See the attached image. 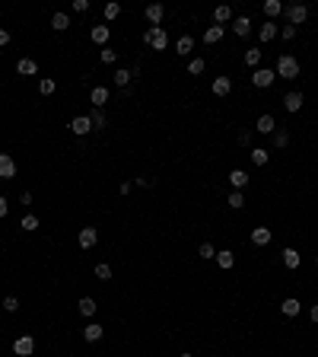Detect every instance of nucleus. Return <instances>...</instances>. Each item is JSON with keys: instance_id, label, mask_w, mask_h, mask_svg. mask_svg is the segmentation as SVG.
I'll return each mask as SVG.
<instances>
[{"instance_id": "obj_40", "label": "nucleus", "mask_w": 318, "mask_h": 357, "mask_svg": "<svg viewBox=\"0 0 318 357\" xmlns=\"http://www.w3.org/2000/svg\"><path fill=\"white\" fill-rule=\"evenodd\" d=\"M96 278L99 281H112V268H108L105 261H102V265H96Z\"/></svg>"}, {"instance_id": "obj_14", "label": "nucleus", "mask_w": 318, "mask_h": 357, "mask_svg": "<svg viewBox=\"0 0 318 357\" xmlns=\"http://www.w3.org/2000/svg\"><path fill=\"white\" fill-rule=\"evenodd\" d=\"M102 335H105V328H102V325H99V322H89V325H86V328H83V338H86V341H89V345H96V341H99V338H102Z\"/></svg>"}, {"instance_id": "obj_31", "label": "nucleus", "mask_w": 318, "mask_h": 357, "mask_svg": "<svg viewBox=\"0 0 318 357\" xmlns=\"http://www.w3.org/2000/svg\"><path fill=\"white\" fill-rule=\"evenodd\" d=\"M89 121H92V131H96V128H108V118H105V112H102V109H92Z\"/></svg>"}, {"instance_id": "obj_8", "label": "nucleus", "mask_w": 318, "mask_h": 357, "mask_svg": "<svg viewBox=\"0 0 318 357\" xmlns=\"http://www.w3.org/2000/svg\"><path fill=\"white\" fill-rule=\"evenodd\" d=\"M210 90H213V96H220V99H226L229 93H232V80L229 77H216L213 83H210Z\"/></svg>"}, {"instance_id": "obj_9", "label": "nucleus", "mask_w": 318, "mask_h": 357, "mask_svg": "<svg viewBox=\"0 0 318 357\" xmlns=\"http://www.w3.org/2000/svg\"><path fill=\"white\" fill-rule=\"evenodd\" d=\"M70 131L77 134V137H83V134H89L92 131V121H89V115H77L70 121Z\"/></svg>"}, {"instance_id": "obj_48", "label": "nucleus", "mask_w": 318, "mask_h": 357, "mask_svg": "<svg viewBox=\"0 0 318 357\" xmlns=\"http://www.w3.org/2000/svg\"><path fill=\"white\" fill-rule=\"evenodd\" d=\"M239 144H242V147L252 144V131H242V134H239Z\"/></svg>"}, {"instance_id": "obj_6", "label": "nucleus", "mask_w": 318, "mask_h": 357, "mask_svg": "<svg viewBox=\"0 0 318 357\" xmlns=\"http://www.w3.org/2000/svg\"><path fill=\"white\" fill-rule=\"evenodd\" d=\"M77 242H80V249H96L99 230H96V227H83V230H80V236H77Z\"/></svg>"}, {"instance_id": "obj_19", "label": "nucleus", "mask_w": 318, "mask_h": 357, "mask_svg": "<svg viewBox=\"0 0 318 357\" xmlns=\"http://www.w3.org/2000/svg\"><path fill=\"white\" fill-rule=\"evenodd\" d=\"M255 131H261V134H274V131H277V121H274V115H267V112H264V115L258 118V125H255Z\"/></svg>"}, {"instance_id": "obj_50", "label": "nucleus", "mask_w": 318, "mask_h": 357, "mask_svg": "<svg viewBox=\"0 0 318 357\" xmlns=\"http://www.w3.org/2000/svg\"><path fill=\"white\" fill-rule=\"evenodd\" d=\"M6 211H10V204H6V198L0 195V217H6Z\"/></svg>"}, {"instance_id": "obj_15", "label": "nucleus", "mask_w": 318, "mask_h": 357, "mask_svg": "<svg viewBox=\"0 0 318 357\" xmlns=\"http://www.w3.org/2000/svg\"><path fill=\"white\" fill-rule=\"evenodd\" d=\"M299 309H302V303L296 300V297H287V300L280 303V313H283V316H289V319H293V316H299Z\"/></svg>"}, {"instance_id": "obj_2", "label": "nucleus", "mask_w": 318, "mask_h": 357, "mask_svg": "<svg viewBox=\"0 0 318 357\" xmlns=\"http://www.w3.org/2000/svg\"><path fill=\"white\" fill-rule=\"evenodd\" d=\"M277 77L296 80V77H299V61L289 58V55H280V58H277Z\"/></svg>"}, {"instance_id": "obj_41", "label": "nucleus", "mask_w": 318, "mask_h": 357, "mask_svg": "<svg viewBox=\"0 0 318 357\" xmlns=\"http://www.w3.org/2000/svg\"><path fill=\"white\" fill-rule=\"evenodd\" d=\"M23 230H38V217L35 214H26L23 217Z\"/></svg>"}, {"instance_id": "obj_25", "label": "nucleus", "mask_w": 318, "mask_h": 357, "mask_svg": "<svg viewBox=\"0 0 318 357\" xmlns=\"http://www.w3.org/2000/svg\"><path fill=\"white\" fill-rule=\"evenodd\" d=\"M223 35H226V29H223V26H210V29L204 32V45H216Z\"/></svg>"}, {"instance_id": "obj_53", "label": "nucleus", "mask_w": 318, "mask_h": 357, "mask_svg": "<svg viewBox=\"0 0 318 357\" xmlns=\"http://www.w3.org/2000/svg\"><path fill=\"white\" fill-rule=\"evenodd\" d=\"M178 357H194V354H188V351H185V354H178Z\"/></svg>"}, {"instance_id": "obj_12", "label": "nucleus", "mask_w": 318, "mask_h": 357, "mask_svg": "<svg viewBox=\"0 0 318 357\" xmlns=\"http://www.w3.org/2000/svg\"><path fill=\"white\" fill-rule=\"evenodd\" d=\"M216 265L229 271V268L235 265V252H232V249H216Z\"/></svg>"}, {"instance_id": "obj_11", "label": "nucleus", "mask_w": 318, "mask_h": 357, "mask_svg": "<svg viewBox=\"0 0 318 357\" xmlns=\"http://www.w3.org/2000/svg\"><path fill=\"white\" fill-rule=\"evenodd\" d=\"M16 176V163L10 153H0V179H13Z\"/></svg>"}, {"instance_id": "obj_46", "label": "nucleus", "mask_w": 318, "mask_h": 357, "mask_svg": "<svg viewBox=\"0 0 318 357\" xmlns=\"http://www.w3.org/2000/svg\"><path fill=\"white\" fill-rule=\"evenodd\" d=\"M118 192H121V195H131V192H134V182H127V179H124V182L118 185Z\"/></svg>"}, {"instance_id": "obj_20", "label": "nucleus", "mask_w": 318, "mask_h": 357, "mask_svg": "<svg viewBox=\"0 0 318 357\" xmlns=\"http://www.w3.org/2000/svg\"><path fill=\"white\" fill-rule=\"evenodd\" d=\"M89 102L96 105V109H102V105L108 102V90H105V86H92V93H89Z\"/></svg>"}, {"instance_id": "obj_24", "label": "nucleus", "mask_w": 318, "mask_h": 357, "mask_svg": "<svg viewBox=\"0 0 318 357\" xmlns=\"http://www.w3.org/2000/svg\"><path fill=\"white\" fill-rule=\"evenodd\" d=\"M280 255H283V265H287L289 271H296V268H299V261H302V259H299V252H296V249H283Z\"/></svg>"}, {"instance_id": "obj_4", "label": "nucleus", "mask_w": 318, "mask_h": 357, "mask_svg": "<svg viewBox=\"0 0 318 357\" xmlns=\"http://www.w3.org/2000/svg\"><path fill=\"white\" fill-rule=\"evenodd\" d=\"M32 351H35V338H32V335H19V338L13 341V354L16 357H29Z\"/></svg>"}, {"instance_id": "obj_33", "label": "nucleus", "mask_w": 318, "mask_h": 357, "mask_svg": "<svg viewBox=\"0 0 318 357\" xmlns=\"http://www.w3.org/2000/svg\"><path fill=\"white\" fill-rule=\"evenodd\" d=\"M54 90H58V80H51V77L38 80V93H42V96H51Z\"/></svg>"}, {"instance_id": "obj_10", "label": "nucleus", "mask_w": 318, "mask_h": 357, "mask_svg": "<svg viewBox=\"0 0 318 357\" xmlns=\"http://www.w3.org/2000/svg\"><path fill=\"white\" fill-rule=\"evenodd\" d=\"M280 102H283V109H287V112H299L306 99H302V93H296V90H293V93H287V96H283Z\"/></svg>"}, {"instance_id": "obj_30", "label": "nucleus", "mask_w": 318, "mask_h": 357, "mask_svg": "<svg viewBox=\"0 0 318 357\" xmlns=\"http://www.w3.org/2000/svg\"><path fill=\"white\" fill-rule=\"evenodd\" d=\"M131 77H134V73H131V70H127V67H118V70H115V83H118V86H121V90H124V86H127V83H131Z\"/></svg>"}, {"instance_id": "obj_49", "label": "nucleus", "mask_w": 318, "mask_h": 357, "mask_svg": "<svg viewBox=\"0 0 318 357\" xmlns=\"http://www.w3.org/2000/svg\"><path fill=\"white\" fill-rule=\"evenodd\" d=\"M137 185H140V188H150V185H153V179H150V176H140V179H137Z\"/></svg>"}, {"instance_id": "obj_35", "label": "nucleus", "mask_w": 318, "mask_h": 357, "mask_svg": "<svg viewBox=\"0 0 318 357\" xmlns=\"http://www.w3.org/2000/svg\"><path fill=\"white\" fill-rule=\"evenodd\" d=\"M245 64L258 70V64H261V48H248V51H245Z\"/></svg>"}, {"instance_id": "obj_52", "label": "nucleus", "mask_w": 318, "mask_h": 357, "mask_svg": "<svg viewBox=\"0 0 318 357\" xmlns=\"http://www.w3.org/2000/svg\"><path fill=\"white\" fill-rule=\"evenodd\" d=\"M312 322H318V306H312Z\"/></svg>"}, {"instance_id": "obj_13", "label": "nucleus", "mask_w": 318, "mask_h": 357, "mask_svg": "<svg viewBox=\"0 0 318 357\" xmlns=\"http://www.w3.org/2000/svg\"><path fill=\"white\" fill-rule=\"evenodd\" d=\"M258 35H261V42H274V38L280 35V26H277L274 19H267V23L261 26V32H258Z\"/></svg>"}, {"instance_id": "obj_27", "label": "nucleus", "mask_w": 318, "mask_h": 357, "mask_svg": "<svg viewBox=\"0 0 318 357\" xmlns=\"http://www.w3.org/2000/svg\"><path fill=\"white\" fill-rule=\"evenodd\" d=\"M213 19H216V26H223V23H229V19H232V10H229L226 3H220L213 10Z\"/></svg>"}, {"instance_id": "obj_34", "label": "nucleus", "mask_w": 318, "mask_h": 357, "mask_svg": "<svg viewBox=\"0 0 318 357\" xmlns=\"http://www.w3.org/2000/svg\"><path fill=\"white\" fill-rule=\"evenodd\" d=\"M264 13H267L270 19L280 16V13H283V3H280V0H264Z\"/></svg>"}, {"instance_id": "obj_5", "label": "nucleus", "mask_w": 318, "mask_h": 357, "mask_svg": "<svg viewBox=\"0 0 318 357\" xmlns=\"http://www.w3.org/2000/svg\"><path fill=\"white\" fill-rule=\"evenodd\" d=\"M274 80H277V70H267V67H258V70L252 73V83L258 86V90H267Z\"/></svg>"}, {"instance_id": "obj_1", "label": "nucleus", "mask_w": 318, "mask_h": 357, "mask_svg": "<svg viewBox=\"0 0 318 357\" xmlns=\"http://www.w3.org/2000/svg\"><path fill=\"white\" fill-rule=\"evenodd\" d=\"M144 42H146V48L162 51L169 45V35H166V29H159V26H150V29L144 32Z\"/></svg>"}, {"instance_id": "obj_45", "label": "nucleus", "mask_w": 318, "mask_h": 357, "mask_svg": "<svg viewBox=\"0 0 318 357\" xmlns=\"http://www.w3.org/2000/svg\"><path fill=\"white\" fill-rule=\"evenodd\" d=\"M280 35L287 38V42H289V38H296V26H283V29H280Z\"/></svg>"}, {"instance_id": "obj_22", "label": "nucleus", "mask_w": 318, "mask_h": 357, "mask_svg": "<svg viewBox=\"0 0 318 357\" xmlns=\"http://www.w3.org/2000/svg\"><path fill=\"white\" fill-rule=\"evenodd\" d=\"M77 309H80V316H86V319H92L99 306H96V300H92V297H83V300L77 303Z\"/></svg>"}, {"instance_id": "obj_17", "label": "nucleus", "mask_w": 318, "mask_h": 357, "mask_svg": "<svg viewBox=\"0 0 318 357\" xmlns=\"http://www.w3.org/2000/svg\"><path fill=\"white\" fill-rule=\"evenodd\" d=\"M270 239H274V233H270L267 227H255V230H252V242H255V246H267Z\"/></svg>"}, {"instance_id": "obj_39", "label": "nucleus", "mask_w": 318, "mask_h": 357, "mask_svg": "<svg viewBox=\"0 0 318 357\" xmlns=\"http://www.w3.org/2000/svg\"><path fill=\"white\" fill-rule=\"evenodd\" d=\"M99 61H102V64H115V61H118V51H112V48L105 45V48L99 51Z\"/></svg>"}, {"instance_id": "obj_28", "label": "nucleus", "mask_w": 318, "mask_h": 357, "mask_svg": "<svg viewBox=\"0 0 318 357\" xmlns=\"http://www.w3.org/2000/svg\"><path fill=\"white\" fill-rule=\"evenodd\" d=\"M248 157H252V163L255 166H267V160H270V153L264 150V147H255L252 153H248Z\"/></svg>"}, {"instance_id": "obj_51", "label": "nucleus", "mask_w": 318, "mask_h": 357, "mask_svg": "<svg viewBox=\"0 0 318 357\" xmlns=\"http://www.w3.org/2000/svg\"><path fill=\"white\" fill-rule=\"evenodd\" d=\"M19 204H32V192H23V195H19Z\"/></svg>"}, {"instance_id": "obj_3", "label": "nucleus", "mask_w": 318, "mask_h": 357, "mask_svg": "<svg viewBox=\"0 0 318 357\" xmlns=\"http://www.w3.org/2000/svg\"><path fill=\"white\" fill-rule=\"evenodd\" d=\"M287 10V23L289 26H302L309 19V6L306 3H289V6H283Z\"/></svg>"}, {"instance_id": "obj_54", "label": "nucleus", "mask_w": 318, "mask_h": 357, "mask_svg": "<svg viewBox=\"0 0 318 357\" xmlns=\"http://www.w3.org/2000/svg\"><path fill=\"white\" fill-rule=\"evenodd\" d=\"M315 265H318V259H315Z\"/></svg>"}, {"instance_id": "obj_16", "label": "nucleus", "mask_w": 318, "mask_h": 357, "mask_svg": "<svg viewBox=\"0 0 318 357\" xmlns=\"http://www.w3.org/2000/svg\"><path fill=\"white\" fill-rule=\"evenodd\" d=\"M229 182H232V192H242L248 185V172L245 169H232L229 172Z\"/></svg>"}, {"instance_id": "obj_32", "label": "nucleus", "mask_w": 318, "mask_h": 357, "mask_svg": "<svg viewBox=\"0 0 318 357\" xmlns=\"http://www.w3.org/2000/svg\"><path fill=\"white\" fill-rule=\"evenodd\" d=\"M51 26H54L58 32H64L67 26H70V16H67V13H54V16H51Z\"/></svg>"}, {"instance_id": "obj_7", "label": "nucleus", "mask_w": 318, "mask_h": 357, "mask_svg": "<svg viewBox=\"0 0 318 357\" xmlns=\"http://www.w3.org/2000/svg\"><path fill=\"white\" fill-rule=\"evenodd\" d=\"M16 73L19 77H35L38 73V61L35 58H19L16 61Z\"/></svg>"}, {"instance_id": "obj_21", "label": "nucleus", "mask_w": 318, "mask_h": 357, "mask_svg": "<svg viewBox=\"0 0 318 357\" xmlns=\"http://www.w3.org/2000/svg\"><path fill=\"white\" fill-rule=\"evenodd\" d=\"M108 35H112V32H108V26H92V32H89V38L96 45H102V48L108 45Z\"/></svg>"}, {"instance_id": "obj_23", "label": "nucleus", "mask_w": 318, "mask_h": 357, "mask_svg": "<svg viewBox=\"0 0 318 357\" xmlns=\"http://www.w3.org/2000/svg\"><path fill=\"white\" fill-rule=\"evenodd\" d=\"M144 13H146V19H150L153 26H159V23H162V16H166V10H162V3H150V6H146Z\"/></svg>"}, {"instance_id": "obj_18", "label": "nucleus", "mask_w": 318, "mask_h": 357, "mask_svg": "<svg viewBox=\"0 0 318 357\" xmlns=\"http://www.w3.org/2000/svg\"><path fill=\"white\" fill-rule=\"evenodd\" d=\"M232 29H235V35H239V38H245V35H252V19H248V16H235V23H232Z\"/></svg>"}, {"instance_id": "obj_38", "label": "nucleus", "mask_w": 318, "mask_h": 357, "mask_svg": "<svg viewBox=\"0 0 318 357\" xmlns=\"http://www.w3.org/2000/svg\"><path fill=\"white\" fill-rule=\"evenodd\" d=\"M198 255H201V259H204V261H210V259H216V249H213V242H204V246L198 249Z\"/></svg>"}, {"instance_id": "obj_44", "label": "nucleus", "mask_w": 318, "mask_h": 357, "mask_svg": "<svg viewBox=\"0 0 318 357\" xmlns=\"http://www.w3.org/2000/svg\"><path fill=\"white\" fill-rule=\"evenodd\" d=\"M89 10V0H73V13H86Z\"/></svg>"}, {"instance_id": "obj_37", "label": "nucleus", "mask_w": 318, "mask_h": 357, "mask_svg": "<svg viewBox=\"0 0 318 357\" xmlns=\"http://www.w3.org/2000/svg\"><path fill=\"white\" fill-rule=\"evenodd\" d=\"M226 204L239 211V207H245V195H242V192H232V195H229V198H226Z\"/></svg>"}, {"instance_id": "obj_36", "label": "nucleus", "mask_w": 318, "mask_h": 357, "mask_svg": "<svg viewBox=\"0 0 318 357\" xmlns=\"http://www.w3.org/2000/svg\"><path fill=\"white\" fill-rule=\"evenodd\" d=\"M188 73H191V77L204 73V58H191V61H188Z\"/></svg>"}, {"instance_id": "obj_43", "label": "nucleus", "mask_w": 318, "mask_h": 357, "mask_svg": "<svg viewBox=\"0 0 318 357\" xmlns=\"http://www.w3.org/2000/svg\"><path fill=\"white\" fill-rule=\"evenodd\" d=\"M3 309H6V313H16V309H19V300L16 297H3Z\"/></svg>"}, {"instance_id": "obj_29", "label": "nucleus", "mask_w": 318, "mask_h": 357, "mask_svg": "<svg viewBox=\"0 0 318 357\" xmlns=\"http://www.w3.org/2000/svg\"><path fill=\"white\" fill-rule=\"evenodd\" d=\"M102 13H105V19L112 23V19H118L121 16V3H115V0H108V3L102 6Z\"/></svg>"}, {"instance_id": "obj_47", "label": "nucleus", "mask_w": 318, "mask_h": 357, "mask_svg": "<svg viewBox=\"0 0 318 357\" xmlns=\"http://www.w3.org/2000/svg\"><path fill=\"white\" fill-rule=\"evenodd\" d=\"M10 45V29H0V48H6Z\"/></svg>"}, {"instance_id": "obj_42", "label": "nucleus", "mask_w": 318, "mask_h": 357, "mask_svg": "<svg viewBox=\"0 0 318 357\" xmlns=\"http://www.w3.org/2000/svg\"><path fill=\"white\" fill-rule=\"evenodd\" d=\"M289 144V134L287 131H274V147H287Z\"/></svg>"}, {"instance_id": "obj_26", "label": "nucleus", "mask_w": 318, "mask_h": 357, "mask_svg": "<svg viewBox=\"0 0 318 357\" xmlns=\"http://www.w3.org/2000/svg\"><path fill=\"white\" fill-rule=\"evenodd\" d=\"M175 51H178L181 58H185V55H191V51H194V38H191V35H181L178 42H175Z\"/></svg>"}]
</instances>
